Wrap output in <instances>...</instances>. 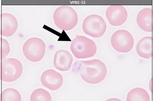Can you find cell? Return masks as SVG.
<instances>
[{"label": "cell", "instance_id": "cell-1", "mask_svg": "<svg viewBox=\"0 0 153 101\" xmlns=\"http://www.w3.org/2000/svg\"><path fill=\"white\" fill-rule=\"evenodd\" d=\"M78 70L82 79L87 83L92 84L99 83L103 81L107 72L105 64L97 59L82 61Z\"/></svg>", "mask_w": 153, "mask_h": 101}, {"label": "cell", "instance_id": "cell-2", "mask_svg": "<svg viewBox=\"0 0 153 101\" xmlns=\"http://www.w3.org/2000/svg\"><path fill=\"white\" fill-rule=\"evenodd\" d=\"M54 23L59 29L71 30L75 27L78 20L77 14L72 7L62 6L55 10L53 15Z\"/></svg>", "mask_w": 153, "mask_h": 101}, {"label": "cell", "instance_id": "cell-3", "mask_svg": "<svg viewBox=\"0 0 153 101\" xmlns=\"http://www.w3.org/2000/svg\"><path fill=\"white\" fill-rule=\"evenodd\" d=\"M70 49L76 58L84 59L94 56L97 47L93 40L84 36L77 35L71 43Z\"/></svg>", "mask_w": 153, "mask_h": 101}, {"label": "cell", "instance_id": "cell-4", "mask_svg": "<svg viewBox=\"0 0 153 101\" xmlns=\"http://www.w3.org/2000/svg\"><path fill=\"white\" fill-rule=\"evenodd\" d=\"M25 57L32 62L39 61L43 59L46 52V44L42 39L36 37L29 39L23 47Z\"/></svg>", "mask_w": 153, "mask_h": 101}, {"label": "cell", "instance_id": "cell-5", "mask_svg": "<svg viewBox=\"0 0 153 101\" xmlns=\"http://www.w3.org/2000/svg\"><path fill=\"white\" fill-rule=\"evenodd\" d=\"M84 32L94 38H99L106 32L107 26L103 18L99 15L93 14L86 18L83 21Z\"/></svg>", "mask_w": 153, "mask_h": 101}, {"label": "cell", "instance_id": "cell-6", "mask_svg": "<svg viewBox=\"0 0 153 101\" xmlns=\"http://www.w3.org/2000/svg\"><path fill=\"white\" fill-rule=\"evenodd\" d=\"M1 80L5 82H12L18 80L22 75L23 67L18 60L14 58L2 59Z\"/></svg>", "mask_w": 153, "mask_h": 101}, {"label": "cell", "instance_id": "cell-7", "mask_svg": "<svg viewBox=\"0 0 153 101\" xmlns=\"http://www.w3.org/2000/svg\"><path fill=\"white\" fill-rule=\"evenodd\" d=\"M112 46L118 52L127 53L132 50L134 41L131 34L125 30L115 31L111 40Z\"/></svg>", "mask_w": 153, "mask_h": 101}, {"label": "cell", "instance_id": "cell-8", "mask_svg": "<svg viewBox=\"0 0 153 101\" xmlns=\"http://www.w3.org/2000/svg\"><path fill=\"white\" fill-rule=\"evenodd\" d=\"M106 16L112 26H117L124 24L128 17L127 11L121 5H111L107 9Z\"/></svg>", "mask_w": 153, "mask_h": 101}, {"label": "cell", "instance_id": "cell-9", "mask_svg": "<svg viewBox=\"0 0 153 101\" xmlns=\"http://www.w3.org/2000/svg\"><path fill=\"white\" fill-rule=\"evenodd\" d=\"M41 83L44 87L51 91H56L60 88L63 83L62 75L53 69L45 71L41 76Z\"/></svg>", "mask_w": 153, "mask_h": 101}, {"label": "cell", "instance_id": "cell-10", "mask_svg": "<svg viewBox=\"0 0 153 101\" xmlns=\"http://www.w3.org/2000/svg\"><path fill=\"white\" fill-rule=\"evenodd\" d=\"M18 22L13 15L4 13L1 15V34L3 36L10 37L16 33L18 27Z\"/></svg>", "mask_w": 153, "mask_h": 101}, {"label": "cell", "instance_id": "cell-11", "mask_svg": "<svg viewBox=\"0 0 153 101\" xmlns=\"http://www.w3.org/2000/svg\"><path fill=\"white\" fill-rule=\"evenodd\" d=\"M73 61L72 55L65 50H58L54 55L53 64L55 68L62 72H66L71 67Z\"/></svg>", "mask_w": 153, "mask_h": 101}, {"label": "cell", "instance_id": "cell-12", "mask_svg": "<svg viewBox=\"0 0 153 101\" xmlns=\"http://www.w3.org/2000/svg\"><path fill=\"white\" fill-rule=\"evenodd\" d=\"M137 23L143 31L151 32L152 31V10L145 8L141 10L137 17Z\"/></svg>", "mask_w": 153, "mask_h": 101}, {"label": "cell", "instance_id": "cell-13", "mask_svg": "<svg viewBox=\"0 0 153 101\" xmlns=\"http://www.w3.org/2000/svg\"><path fill=\"white\" fill-rule=\"evenodd\" d=\"M137 53L140 56L145 59L152 57V38L145 37L138 42L136 46Z\"/></svg>", "mask_w": 153, "mask_h": 101}, {"label": "cell", "instance_id": "cell-14", "mask_svg": "<svg viewBox=\"0 0 153 101\" xmlns=\"http://www.w3.org/2000/svg\"><path fill=\"white\" fill-rule=\"evenodd\" d=\"M126 100L128 101H149L150 99V96L145 89L137 88L133 89L129 92Z\"/></svg>", "mask_w": 153, "mask_h": 101}, {"label": "cell", "instance_id": "cell-15", "mask_svg": "<svg viewBox=\"0 0 153 101\" xmlns=\"http://www.w3.org/2000/svg\"><path fill=\"white\" fill-rule=\"evenodd\" d=\"M1 100L2 101H21V96L16 89L13 88L7 89L2 91Z\"/></svg>", "mask_w": 153, "mask_h": 101}, {"label": "cell", "instance_id": "cell-16", "mask_svg": "<svg viewBox=\"0 0 153 101\" xmlns=\"http://www.w3.org/2000/svg\"><path fill=\"white\" fill-rule=\"evenodd\" d=\"M51 97L49 92L41 88L36 89L32 93L31 101H50Z\"/></svg>", "mask_w": 153, "mask_h": 101}, {"label": "cell", "instance_id": "cell-17", "mask_svg": "<svg viewBox=\"0 0 153 101\" xmlns=\"http://www.w3.org/2000/svg\"><path fill=\"white\" fill-rule=\"evenodd\" d=\"M1 56L2 59H5L10 53V46L8 41L5 39H1Z\"/></svg>", "mask_w": 153, "mask_h": 101}]
</instances>
